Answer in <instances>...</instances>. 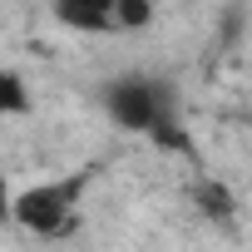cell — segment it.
<instances>
[{
    "instance_id": "cell-1",
    "label": "cell",
    "mask_w": 252,
    "mask_h": 252,
    "mask_svg": "<svg viewBox=\"0 0 252 252\" xmlns=\"http://www.w3.org/2000/svg\"><path fill=\"white\" fill-rule=\"evenodd\" d=\"M104 99V114L129 134H144L173 154H193L188 144V129H183V114H178V94L168 79H154V74H119L99 89Z\"/></svg>"
},
{
    "instance_id": "cell-2",
    "label": "cell",
    "mask_w": 252,
    "mask_h": 252,
    "mask_svg": "<svg viewBox=\"0 0 252 252\" xmlns=\"http://www.w3.org/2000/svg\"><path fill=\"white\" fill-rule=\"evenodd\" d=\"M89 188V173H69V178H45L25 193H15L10 203V222L35 232V237H64L79 222V198Z\"/></svg>"
},
{
    "instance_id": "cell-3",
    "label": "cell",
    "mask_w": 252,
    "mask_h": 252,
    "mask_svg": "<svg viewBox=\"0 0 252 252\" xmlns=\"http://www.w3.org/2000/svg\"><path fill=\"white\" fill-rule=\"evenodd\" d=\"M55 20L79 35H129L124 0H55Z\"/></svg>"
},
{
    "instance_id": "cell-4",
    "label": "cell",
    "mask_w": 252,
    "mask_h": 252,
    "mask_svg": "<svg viewBox=\"0 0 252 252\" xmlns=\"http://www.w3.org/2000/svg\"><path fill=\"white\" fill-rule=\"evenodd\" d=\"M193 203H198V213H203L208 222H232V213H237V198H232L218 178H198V183H193Z\"/></svg>"
},
{
    "instance_id": "cell-5",
    "label": "cell",
    "mask_w": 252,
    "mask_h": 252,
    "mask_svg": "<svg viewBox=\"0 0 252 252\" xmlns=\"http://www.w3.org/2000/svg\"><path fill=\"white\" fill-rule=\"evenodd\" d=\"M35 99H30V84L20 79V69H0V114H30Z\"/></svg>"
}]
</instances>
